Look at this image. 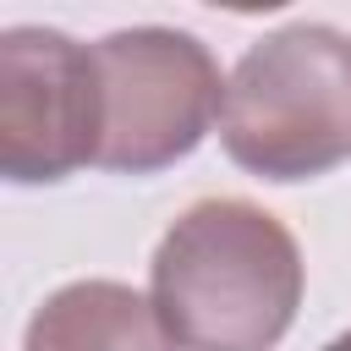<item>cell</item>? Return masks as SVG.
Masks as SVG:
<instances>
[{"label": "cell", "mask_w": 351, "mask_h": 351, "mask_svg": "<svg viewBox=\"0 0 351 351\" xmlns=\"http://www.w3.org/2000/svg\"><path fill=\"white\" fill-rule=\"evenodd\" d=\"M296 236L247 197H203L159 236L148 302L176 351H274L302 307Z\"/></svg>", "instance_id": "obj_1"}, {"label": "cell", "mask_w": 351, "mask_h": 351, "mask_svg": "<svg viewBox=\"0 0 351 351\" xmlns=\"http://www.w3.org/2000/svg\"><path fill=\"white\" fill-rule=\"evenodd\" d=\"M219 143L263 181H313L351 159V33L291 22L247 44L225 77Z\"/></svg>", "instance_id": "obj_2"}, {"label": "cell", "mask_w": 351, "mask_h": 351, "mask_svg": "<svg viewBox=\"0 0 351 351\" xmlns=\"http://www.w3.org/2000/svg\"><path fill=\"white\" fill-rule=\"evenodd\" d=\"M104 137L99 165L154 176L186 159L225 110V77L203 38L181 27H121L93 44Z\"/></svg>", "instance_id": "obj_3"}, {"label": "cell", "mask_w": 351, "mask_h": 351, "mask_svg": "<svg viewBox=\"0 0 351 351\" xmlns=\"http://www.w3.org/2000/svg\"><path fill=\"white\" fill-rule=\"evenodd\" d=\"M104 104L93 44L60 27L0 33V176L11 186L66 181L99 165Z\"/></svg>", "instance_id": "obj_4"}, {"label": "cell", "mask_w": 351, "mask_h": 351, "mask_svg": "<svg viewBox=\"0 0 351 351\" xmlns=\"http://www.w3.org/2000/svg\"><path fill=\"white\" fill-rule=\"evenodd\" d=\"M22 351H176L154 302L121 280H71L27 318Z\"/></svg>", "instance_id": "obj_5"}, {"label": "cell", "mask_w": 351, "mask_h": 351, "mask_svg": "<svg viewBox=\"0 0 351 351\" xmlns=\"http://www.w3.org/2000/svg\"><path fill=\"white\" fill-rule=\"evenodd\" d=\"M324 351H351V329H346V335H335V340H329Z\"/></svg>", "instance_id": "obj_6"}]
</instances>
